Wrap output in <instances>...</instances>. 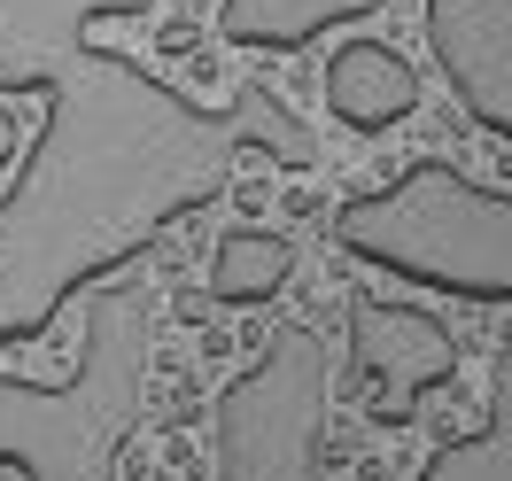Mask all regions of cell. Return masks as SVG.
Listing matches in <instances>:
<instances>
[{"instance_id":"7c38bea8","label":"cell","mask_w":512,"mask_h":481,"mask_svg":"<svg viewBox=\"0 0 512 481\" xmlns=\"http://www.w3.org/2000/svg\"><path fill=\"white\" fill-rule=\"evenodd\" d=\"M16 156V117H8V109H0V163Z\"/></svg>"},{"instance_id":"7a4b0ae2","label":"cell","mask_w":512,"mask_h":481,"mask_svg":"<svg viewBox=\"0 0 512 481\" xmlns=\"http://www.w3.org/2000/svg\"><path fill=\"white\" fill-rule=\"evenodd\" d=\"M148 357H156V295L140 280H94L78 365L63 381L0 373V466L24 481H117L132 427L148 412Z\"/></svg>"},{"instance_id":"8fae6325","label":"cell","mask_w":512,"mask_h":481,"mask_svg":"<svg viewBox=\"0 0 512 481\" xmlns=\"http://www.w3.org/2000/svg\"><path fill=\"white\" fill-rule=\"evenodd\" d=\"M419 481H512V342H505V357H497L489 427H474V435L443 443L427 466H419Z\"/></svg>"},{"instance_id":"5b68a950","label":"cell","mask_w":512,"mask_h":481,"mask_svg":"<svg viewBox=\"0 0 512 481\" xmlns=\"http://www.w3.org/2000/svg\"><path fill=\"white\" fill-rule=\"evenodd\" d=\"M350 373L365 388V412L381 427H404L427 404V388H443L458 373V342L419 303H373V295H357L350 303Z\"/></svg>"},{"instance_id":"9c48e42d","label":"cell","mask_w":512,"mask_h":481,"mask_svg":"<svg viewBox=\"0 0 512 481\" xmlns=\"http://www.w3.org/2000/svg\"><path fill=\"white\" fill-rule=\"evenodd\" d=\"M365 16H381V0H218V32L264 55H303L319 32L365 24Z\"/></svg>"},{"instance_id":"30bf717a","label":"cell","mask_w":512,"mask_h":481,"mask_svg":"<svg viewBox=\"0 0 512 481\" xmlns=\"http://www.w3.org/2000/svg\"><path fill=\"white\" fill-rule=\"evenodd\" d=\"M295 280V241L288 233H264V225H241L225 233L218 257H210V295L233 303V311H256Z\"/></svg>"},{"instance_id":"6da1fadb","label":"cell","mask_w":512,"mask_h":481,"mask_svg":"<svg viewBox=\"0 0 512 481\" xmlns=\"http://www.w3.org/2000/svg\"><path fill=\"white\" fill-rule=\"evenodd\" d=\"M241 156L311 163V125L272 86L194 101L117 47H78L47 86L39 148L0 194V350H24L163 225L210 210Z\"/></svg>"},{"instance_id":"8992f818","label":"cell","mask_w":512,"mask_h":481,"mask_svg":"<svg viewBox=\"0 0 512 481\" xmlns=\"http://www.w3.org/2000/svg\"><path fill=\"white\" fill-rule=\"evenodd\" d=\"M427 55L466 117L512 140V0H427Z\"/></svg>"},{"instance_id":"3957f363","label":"cell","mask_w":512,"mask_h":481,"mask_svg":"<svg viewBox=\"0 0 512 481\" xmlns=\"http://www.w3.org/2000/svg\"><path fill=\"white\" fill-rule=\"evenodd\" d=\"M334 241L342 257L373 272L466 295V303H512V194L466 179L443 156H419L404 179L342 202Z\"/></svg>"},{"instance_id":"52a82bcc","label":"cell","mask_w":512,"mask_h":481,"mask_svg":"<svg viewBox=\"0 0 512 481\" xmlns=\"http://www.w3.org/2000/svg\"><path fill=\"white\" fill-rule=\"evenodd\" d=\"M148 8L163 0H0V94H47L55 70L86 47V24Z\"/></svg>"},{"instance_id":"ba28073f","label":"cell","mask_w":512,"mask_h":481,"mask_svg":"<svg viewBox=\"0 0 512 481\" xmlns=\"http://www.w3.org/2000/svg\"><path fill=\"white\" fill-rule=\"evenodd\" d=\"M326 109L350 132H388L419 109V70L396 47H381V39H350L326 63Z\"/></svg>"},{"instance_id":"277c9868","label":"cell","mask_w":512,"mask_h":481,"mask_svg":"<svg viewBox=\"0 0 512 481\" xmlns=\"http://www.w3.org/2000/svg\"><path fill=\"white\" fill-rule=\"evenodd\" d=\"M326 412H334L326 342L311 326H280L249 373L218 388V412H210L218 481H334Z\"/></svg>"}]
</instances>
